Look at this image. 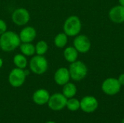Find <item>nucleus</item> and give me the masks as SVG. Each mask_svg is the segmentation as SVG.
<instances>
[{"mask_svg":"<svg viewBox=\"0 0 124 123\" xmlns=\"http://www.w3.org/2000/svg\"><path fill=\"white\" fill-rule=\"evenodd\" d=\"M21 43L19 34L7 30L0 36V49L4 52H10L17 49Z\"/></svg>","mask_w":124,"mask_h":123,"instance_id":"1","label":"nucleus"},{"mask_svg":"<svg viewBox=\"0 0 124 123\" xmlns=\"http://www.w3.org/2000/svg\"><path fill=\"white\" fill-rule=\"evenodd\" d=\"M82 24L80 18L76 15L68 17L63 24V32L70 37L78 36L81 30Z\"/></svg>","mask_w":124,"mask_h":123,"instance_id":"2","label":"nucleus"},{"mask_svg":"<svg viewBox=\"0 0 124 123\" xmlns=\"http://www.w3.org/2000/svg\"><path fill=\"white\" fill-rule=\"evenodd\" d=\"M70 78L75 81H81L86 78L88 73V68L86 64L81 61L76 60L70 63L68 68Z\"/></svg>","mask_w":124,"mask_h":123,"instance_id":"3","label":"nucleus"},{"mask_svg":"<svg viewBox=\"0 0 124 123\" xmlns=\"http://www.w3.org/2000/svg\"><path fill=\"white\" fill-rule=\"evenodd\" d=\"M48 61L44 56L35 55L29 62L30 70L36 75H43L48 70Z\"/></svg>","mask_w":124,"mask_h":123,"instance_id":"4","label":"nucleus"},{"mask_svg":"<svg viewBox=\"0 0 124 123\" xmlns=\"http://www.w3.org/2000/svg\"><path fill=\"white\" fill-rule=\"evenodd\" d=\"M26 77L27 72L25 69L15 67L10 71L8 76V81L12 87L19 88L24 84Z\"/></svg>","mask_w":124,"mask_h":123,"instance_id":"5","label":"nucleus"},{"mask_svg":"<svg viewBox=\"0 0 124 123\" xmlns=\"http://www.w3.org/2000/svg\"><path fill=\"white\" fill-rule=\"evenodd\" d=\"M12 21L17 26H24L30 21L31 15L28 10L23 7L17 8L12 13Z\"/></svg>","mask_w":124,"mask_h":123,"instance_id":"6","label":"nucleus"},{"mask_svg":"<svg viewBox=\"0 0 124 123\" xmlns=\"http://www.w3.org/2000/svg\"><path fill=\"white\" fill-rule=\"evenodd\" d=\"M121 85L118 78H108L105 79L102 84V91L109 96H114L118 94L121 88Z\"/></svg>","mask_w":124,"mask_h":123,"instance_id":"7","label":"nucleus"},{"mask_svg":"<svg viewBox=\"0 0 124 123\" xmlns=\"http://www.w3.org/2000/svg\"><path fill=\"white\" fill-rule=\"evenodd\" d=\"M68 99L61 93H55L50 96L48 101L49 107L54 111H60L66 107Z\"/></svg>","mask_w":124,"mask_h":123,"instance_id":"8","label":"nucleus"},{"mask_svg":"<svg viewBox=\"0 0 124 123\" xmlns=\"http://www.w3.org/2000/svg\"><path fill=\"white\" fill-rule=\"evenodd\" d=\"M91 41L86 36L78 34L75 36L73 40V46L78 51V53L85 54L88 52L91 49Z\"/></svg>","mask_w":124,"mask_h":123,"instance_id":"9","label":"nucleus"},{"mask_svg":"<svg viewBox=\"0 0 124 123\" xmlns=\"http://www.w3.org/2000/svg\"><path fill=\"white\" fill-rule=\"evenodd\" d=\"M97 99L92 96H84L80 101V109L86 113L94 112L98 107Z\"/></svg>","mask_w":124,"mask_h":123,"instance_id":"10","label":"nucleus"},{"mask_svg":"<svg viewBox=\"0 0 124 123\" xmlns=\"http://www.w3.org/2000/svg\"><path fill=\"white\" fill-rule=\"evenodd\" d=\"M36 35V30L33 27L26 26L20 30L19 37L21 43H32L35 40Z\"/></svg>","mask_w":124,"mask_h":123,"instance_id":"11","label":"nucleus"},{"mask_svg":"<svg viewBox=\"0 0 124 123\" xmlns=\"http://www.w3.org/2000/svg\"><path fill=\"white\" fill-rule=\"evenodd\" d=\"M110 20L115 23L124 22V7L121 5H117L112 7L108 13Z\"/></svg>","mask_w":124,"mask_h":123,"instance_id":"12","label":"nucleus"},{"mask_svg":"<svg viewBox=\"0 0 124 123\" xmlns=\"http://www.w3.org/2000/svg\"><path fill=\"white\" fill-rule=\"evenodd\" d=\"M70 79V72L68 69L66 67H60L54 72V80L59 86H64L69 82Z\"/></svg>","mask_w":124,"mask_h":123,"instance_id":"13","label":"nucleus"},{"mask_svg":"<svg viewBox=\"0 0 124 123\" xmlns=\"http://www.w3.org/2000/svg\"><path fill=\"white\" fill-rule=\"evenodd\" d=\"M50 95L47 90L40 88L36 90L33 94V101L38 105H44L48 103Z\"/></svg>","mask_w":124,"mask_h":123,"instance_id":"14","label":"nucleus"},{"mask_svg":"<svg viewBox=\"0 0 124 123\" xmlns=\"http://www.w3.org/2000/svg\"><path fill=\"white\" fill-rule=\"evenodd\" d=\"M63 56L68 62L72 63L77 60L78 57V51L75 49L74 46H68L64 50Z\"/></svg>","mask_w":124,"mask_h":123,"instance_id":"15","label":"nucleus"},{"mask_svg":"<svg viewBox=\"0 0 124 123\" xmlns=\"http://www.w3.org/2000/svg\"><path fill=\"white\" fill-rule=\"evenodd\" d=\"M19 48L21 54L25 57H31L36 54L35 45L32 43H21Z\"/></svg>","mask_w":124,"mask_h":123,"instance_id":"16","label":"nucleus"},{"mask_svg":"<svg viewBox=\"0 0 124 123\" xmlns=\"http://www.w3.org/2000/svg\"><path fill=\"white\" fill-rule=\"evenodd\" d=\"M62 86H63V88H62V94L67 99L73 98L76 96V94L77 93V88L74 83L68 82Z\"/></svg>","mask_w":124,"mask_h":123,"instance_id":"17","label":"nucleus"},{"mask_svg":"<svg viewBox=\"0 0 124 123\" xmlns=\"http://www.w3.org/2000/svg\"><path fill=\"white\" fill-rule=\"evenodd\" d=\"M13 63L15 67L25 69L28 65V59L23 54H17L13 57Z\"/></svg>","mask_w":124,"mask_h":123,"instance_id":"18","label":"nucleus"},{"mask_svg":"<svg viewBox=\"0 0 124 123\" xmlns=\"http://www.w3.org/2000/svg\"><path fill=\"white\" fill-rule=\"evenodd\" d=\"M68 36L63 32L57 34L54 38V43L57 48L62 49L64 48L68 43Z\"/></svg>","mask_w":124,"mask_h":123,"instance_id":"19","label":"nucleus"},{"mask_svg":"<svg viewBox=\"0 0 124 123\" xmlns=\"http://www.w3.org/2000/svg\"><path fill=\"white\" fill-rule=\"evenodd\" d=\"M48 49H49L48 43L44 40L38 41L36 43V44L35 45L36 54L38 55L44 56V54L47 52Z\"/></svg>","mask_w":124,"mask_h":123,"instance_id":"20","label":"nucleus"},{"mask_svg":"<svg viewBox=\"0 0 124 123\" xmlns=\"http://www.w3.org/2000/svg\"><path fill=\"white\" fill-rule=\"evenodd\" d=\"M66 107L70 111L72 112L77 111L80 109V101H78L77 99H75L73 97L68 99Z\"/></svg>","mask_w":124,"mask_h":123,"instance_id":"21","label":"nucleus"},{"mask_svg":"<svg viewBox=\"0 0 124 123\" xmlns=\"http://www.w3.org/2000/svg\"><path fill=\"white\" fill-rule=\"evenodd\" d=\"M7 30V25L6 22L0 18V36Z\"/></svg>","mask_w":124,"mask_h":123,"instance_id":"22","label":"nucleus"},{"mask_svg":"<svg viewBox=\"0 0 124 123\" xmlns=\"http://www.w3.org/2000/svg\"><path fill=\"white\" fill-rule=\"evenodd\" d=\"M118 80L121 86H124V73H122L119 75V77L118 78Z\"/></svg>","mask_w":124,"mask_h":123,"instance_id":"23","label":"nucleus"},{"mask_svg":"<svg viewBox=\"0 0 124 123\" xmlns=\"http://www.w3.org/2000/svg\"><path fill=\"white\" fill-rule=\"evenodd\" d=\"M118 1H119V4L120 5L124 7V0H118Z\"/></svg>","mask_w":124,"mask_h":123,"instance_id":"24","label":"nucleus"},{"mask_svg":"<svg viewBox=\"0 0 124 123\" xmlns=\"http://www.w3.org/2000/svg\"><path fill=\"white\" fill-rule=\"evenodd\" d=\"M2 65H3V60L0 58V69L1 68Z\"/></svg>","mask_w":124,"mask_h":123,"instance_id":"25","label":"nucleus"},{"mask_svg":"<svg viewBox=\"0 0 124 123\" xmlns=\"http://www.w3.org/2000/svg\"><path fill=\"white\" fill-rule=\"evenodd\" d=\"M46 123H55L54 122H52V121H49V122H46Z\"/></svg>","mask_w":124,"mask_h":123,"instance_id":"26","label":"nucleus"},{"mask_svg":"<svg viewBox=\"0 0 124 123\" xmlns=\"http://www.w3.org/2000/svg\"><path fill=\"white\" fill-rule=\"evenodd\" d=\"M121 123H124V119H123V120H122V122H121Z\"/></svg>","mask_w":124,"mask_h":123,"instance_id":"27","label":"nucleus"}]
</instances>
